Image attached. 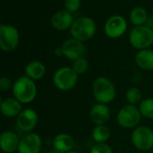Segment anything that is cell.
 <instances>
[{
  "instance_id": "obj_8",
  "label": "cell",
  "mask_w": 153,
  "mask_h": 153,
  "mask_svg": "<svg viewBox=\"0 0 153 153\" xmlns=\"http://www.w3.org/2000/svg\"><path fill=\"white\" fill-rule=\"evenodd\" d=\"M126 30L127 22L119 14L109 17L104 24V32L109 39H118L122 37Z\"/></svg>"
},
{
  "instance_id": "obj_15",
  "label": "cell",
  "mask_w": 153,
  "mask_h": 153,
  "mask_svg": "<svg viewBox=\"0 0 153 153\" xmlns=\"http://www.w3.org/2000/svg\"><path fill=\"white\" fill-rule=\"evenodd\" d=\"M20 143V140L18 136L11 132V131H5L2 133L0 137V146L4 152L12 153L18 150Z\"/></svg>"
},
{
  "instance_id": "obj_21",
  "label": "cell",
  "mask_w": 153,
  "mask_h": 153,
  "mask_svg": "<svg viewBox=\"0 0 153 153\" xmlns=\"http://www.w3.org/2000/svg\"><path fill=\"white\" fill-rule=\"evenodd\" d=\"M110 136V131L105 125L96 126L92 131V137L98 143H105Z\"/></svg>"
},
{
  "instance_id": "obj_16",
  "label": "cell",
  "mask_w": 153,
  "mask_h": 153,
  "mask_svg": "<svg viewBox=\"0 0 153 153\" xmlns=\"http://www.w3.org/2000/svg\"><path fill=\"white\" fill-rule=\"evenodd\" d=\"M1 112L7 117H14L22 112V104L15 98L1 100Z\"/></svg>"
},
{
  "instance_id": "obj_25",
  "label": "cell",
  "mask_w": 153,
  "mask_h": 153,
  "mask_svg": "<svg viewBox=\"0 0 153 153\" xmlns=\"http://www.w3.org/2000/svg\"><path fill=\"white\" fill-rule=\"evenodd\" d=\"M65 10L71 13H76L81 7V0H65Z\"/></svg>"
},
{
  "instance_id": "obj_17",
  "label": "cell",
  "mask_w": 153,
  "mask_h": 153,
  "mask_svg": "<svg viewBox=\"0 0 153 153\" xmlns=\"http://www.w3.org/2000/svg\"><path fill=\"white\" fill-rule=\"evenodd\" d=\"M53 146L58 152H69L74 146V140L70 134H59L54 138Z\"/></svg>"
},
{
  "instance_id": "obj_6",
  "label": "cell",
  "mask_w": 153,
  "mask_h": 153,
  "mask_svg": "<svg viewBox=\"0 0 153 153\" xmlns=\"http://www.w3.org/2000/svg\"><path fill=\"white\" fill-rule=\"evenodd\" d=\"M20 40L19 30L11 24L0 25V48L4 52H12L16 49Z\"/></svg>"
},
{
  "instance_id": "obj_24",
  "label": "cell",
  "mask_w": 153,
  "mask_h": 153,
  "mask_svg": "<svg viewBox=\"0 0 153 153\" xmlns=\"http://www.w3.org/2000/svg\"><path fill=\"white\" fill-rule=\"evenodd\" d=\"M75 73L79 75V74H83L84 73L87 72L88 68H89V63L87 61V59L85 57H81L75 61H74L73 64V67H72Z\"/></svg>"
},
{
  "instance_id": "obj_30",
  "label": "cell",
  "mask_w": 153,
  "mask_h": 153,
  "mask_svg": "<svg viewBox=\"0 0 153 153\" xmlns=\"http://www.w3.org/2000/svg\"><path fill=\"white\" fill-rule=\"evenodd\" d=\"M66 153H77V152H66Z\"/></svg>"
},
{
  "instance_id": "obj_18",
  "label": "cell",
  "mask_w": 153,
  "mask_h": 153,
  "mask_svg": "<svg viewBox=\"0 0 153 153\" xmlns=\"http://www.w3.org/2000/svg\"><path fill=\"white\" fill-rule=\"evenodd\" d=\"M136 65L146 71L153 70V51L147 48L139 50L135 56Z\"/></svg>"
},
{
  "instance_id": "obj_28",
  "label": "cell",
  "mask_w": 153,
  "mask_h": 153,
  "mask_svg": "<svg viewBox=\"0 0 153 153\" xmlns=\"http://www.w3.org/2000/svg\"><path fill=\"white\" fill-rule=\"evenodd\" d=\"M55 54L58 56H63V52H62V49H61V47L59 48H56L55 49Z\"/></svg>"
},
{
  "instance_id": "obj_29",
  "label": "cell",
  "mask_w": 153,
  "mask_h": 153,
  "mask_svg": "<svg viewBox=\"0 0 153 153\" xmlns=\"http://www.w3.org/2000/svg\"><path fill=\"white\" fill-rule=\"evenodd\" d=\"M47 153H58V152H47Z\"/></svg>"
},
{
  "instance_id": "obj_1",
  "label": "cell",
  "mask_w": 153,
  "mask_h": 153,
  "mask_svg": "<svg viewBox=\"0 0 153 153\" xmlns=\"http://www.w3.org/2000/svg\"><path fill=\"white\" fill-rule=\"evenodd\" d=\"M13 94L21 103H30L37 95V87L32 79L27 75L19 77L13 85Z\"/></svg>"
},
{
  "instance_id": "obj_12",
  "label": "cell",
  "mask_w": 153,
  "mask_h": 153,
  "mask_svg": "<svg viewBox=\"0 0 153 153\" xmlns=\"http://www.w3.org/2000/svg\"><path fill=\"white\" fill-rule=\"evenodd\" d=\"M42 141L39 135L36 134H29L20 140L18 152L19 153H39Z\"/></svg>"
},
{
  "instance_id": "obj_3",
  "label": "cell",
  "mask_w": 153,
  "mask_h": 153,
  "mask_svg": "<svg viewBox=\"0 0 153 153\" xmlns=\"http://www.w3.org/2000/svg\"><path fill=\"white\" fill-rule=\"evenodd\" d=\"M92 92L99 103H110L116 98L115 86L113 82L106 77H99L94 81Z\"/></svg>"
},
{
  "instance_id": "obj_20",
  "label": "cell",
  "mask_w": 153,
  "mask_h": 153,
  "mask_svg": "<svg viewBox=\"0 0 153 153\" xmlns=\"http://www.w3.org/2000/svg\"><path fill=\"white\" fill-rule=\"evenodd\" d=\"M129 18H130L132 24H134V26L146 25L149 20L148 12L145 8L142 6H136L134 9H132Z\"/></svg>"
},
{
  "instance_id": "obj_26",
  "label": "cell",
  "mask_w": 153,
  "mask_h": 153,
  "mask_svg": "<svg viewBox=\"0 0 153 153\" xmlns=\"http://www.w3.org/2000/svg\"><path fill=\"white\" fill-rule=\"evenodd\" d=\"M90 153H113V151L106 143H98L91 148Z\"/></svg>"
},
{
  "instance_id": "obj_4",
  "label": "cell",
  "mask_w": 153,
  "mask_h": 153,
  "mask_svg": "<svg viewBox=\"0 0 153 153\" xmlns=\"http://www.w3.org/2000/svg\"><path fill=\"white\" fill-rule=\"evenodd\" d=\"M130 44L136 49H147L153 44V29L147 26H134L129 34Z\"/></svg>"
},
{
  "instance_id": "obj_5",
  "label": "cell",
  "mask_w": 153,
  "mask_h": 153,
  "mask_svg": "<svg viewBox=\"0 0 153 153\" xmlns=\"http://www.w3.org/2000/svg\"><path fill=\"white\" fill-rule=\"evenodd\" d=\"M78 74L72 67H61L56 71L53 76L55 86L60 91H70L77 83Z\"/></svg>"
},
{
  "instance_id": "obj_27",
  "label": "cell",
  "mask_w": 153,
  "mask_h": 153,
  "mask_svg": "<svg viewBox=\"0 0 153 153\" xmlns=\"http://www.w3.org/2000/svg\"><path fill=\"white\" fill-rule=\"evenodd\" d=\"M13 83L12 81L8 77H2L0 79V90L2 91H8L9 89L13 88Z\"/></svg>"
},
{
  "instance_id": "obj_31",
  "label": "cell",
  "mask_w": 153,
  "mask_h": 153,
  "mask_svg": "<svg viewBox=\"0 0 153 153\" xmlns=\"http://www.w3.org/2000/svg\"><path fill=\"white\" fill-rule=\"evenodd\" d=\"M152 22H153V13H152Z\"/></svg>"
},
{
  "instance_id": "obj_13",
  "label": "cell",
  "mask_w": 153,
  "mask_h": 153,
  "mask_svg": "<svg viewBox=\"0 0 153 153\" xmlns=\"http://www.w3.org/2000/svg\"><path fill=\"white\" fill-rule=\"evenodd\" d=\"M17 126L23 132L33 130L38 123V114L31 108H25L17 116Z\"/></svg>"
},
{
  "instance_id": "obj_19",
  "label": "cell",
  "mask_w": 153,
  "mask_h": 153,
  "mask_svg": "<svg viewBox=\"0 0 153 153\" xmlns=\"http://www.w3.org/2000/svg\"><path fill=\"white\" fill-rule=\"evenodd\" d=\"M25 75L30 79L39 80L43 78L46 74V66L40 61H31L25 66Z\"/></svg>"
},
{
  "instance_id": "obj_10",
  "label": "cell",
  "mask_w": 153,
  "mask_h": 153,
  "mask_svg": "<svg viewBox=\"0 0 153 153\" xmlns=\"http://www.w3.org/2000/svg\"><path fill=\"white\" fill-rule=\"evenodd\" d=\"M132 142L138 150L149 151L153 147V132L146 126H139L132 134Z\"/></svg>"
},
{
  "instance_id": "obj_23",
  "label": "cell",
  "mask_w": 153,
  "mask_h": 153,
  "mask_svg": "<svg viewBox=\"0 0 153 153\" xmlns=\"http://www.w3.org/2000/svg\"><path fill=\"white\" fill-rule=\"evenodd\" d=\"M142 99V92L141 91L136 88H131L127 91L126 92V100L129 102L130 105H136L137 103H139L141 101Z\"/></svg>"
},
{
  "instance_id": "obj_22",
  "label": "cell",
  "mask_w": 153,
  "mask_h": 153,
  "mask_svg": "<svg viewBox=\"0 0 153 153\" xmlns=\"http://www.w3.org/2000/svg\"><path fill=\"white\" fill-rule=\"evenodd\" d=\"M139 109L144 117L153 118V99H146L141 101Z\"/></svg>"
},
{
  "instance_id": "obj_9",
  "label": "cell",
  "mask_w": 153,
  "mask_h": 153,
  "mask_svg": "<svg viewBox=\"0 0 153 153\" xmlns=\"http://www.w3.org/2000/svg\"><path fill=\"white\" fill-rule=\"evenodd\" d=\"M63 56L69 60L75 61L81 57H84L86 54V47L84 43L74 38L65 40L60 46Z\"/></svg>"
},
{
  "instance_id": "obj_11",
  "label": "cell",
  "mask_w": 153,
  "mask_h": 153,
  "mask_svg": "<svg viewBox=\"0 0 153 153\" xmlns=\"http://www.w3.org/2000/svg\"><path fill=\"white\" fill-rule=\"evenodd\" d=\"M74 16L73 13H69L66 10H60L56 12L50 19L51 26L56 30H70L74 23Z\"/></svg>"
},
{
  "instance_id": "obj_2",
  "label": "cell",
  "mask_w": 153,
  "mask_h": 153,
  "mask_svg": "<svg viewBox=\"0 0 153 153\" xmlns=\"http://www.w3.org/2000/svg\"><path fill=\"white\" fill-rule=\"evenodd\" d=\"M69 30L72 38L84 42L95 35L97 25L92 18L88 16H82L74 20Z\"/></svg>"
},
{
  "instance_id": "obj_14",
  "label": "cell",
  "mask_w": 153,
  "mask_h": 153,
  "mask_svg": "<svg viewBox=\"0 0 153 153\" xmlns=\"http://www.w3.org/2000/svg\"><path fill=\"white\" fill-rule=\"evenodd\" d=\"M90 117L92 123L96 126L105 125L110 117L109 108L106 104L98 103L91 108Z\"/></svg>"
},
{
  "instance_id": "obj_7",
  "label": "cell",
  "mask_w": 153,
  "mask_h": 153,
  "mask_svg": "<svg viewBox=\"0 0 153 153\" xmlns=\"http://www.w3.org/2000/svg\"><path fill=\"white\" fill-rule=\"evenodd\" d=\"M142 114L140 109L134 105H126L123 107L117 114V123L121 127L133 128L136 126L141 120Z\"/></svg>"
}]
</instances>
